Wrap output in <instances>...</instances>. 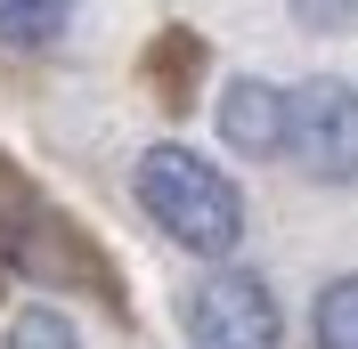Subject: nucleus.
<instances>
[{
    "label": "nucleus",
    "mask_w": 358,
    "mask_h": 349,
    "mask_svg": "<svg viewBox=\"0 0 358 349\" xmlns=\"http://www.w3.org/2000/svg\"><path fill=\"white\" fill-rule=\"evenodd\" d=\"M138 203L155 211L163 236H179L203 260H228L236 236H245V195L187 147H147L138 154Z\"/></svg>",
    "instance_id": "f257e3e1"
},
{
    "label": "nucleus",
    "mask_w": 358,
    "mask_h": 349,
    "mask_svg": "<svg viewBox=\"0 0 358 349\" xmlns=\"http://www.w3.org/2000/svg\"><path fill=\"white\" fill-rule=\"evenodd\" d=\"M187 341L196 349H277L285 341L277 292L252 268H212L196 284V301H187Z\"/></svg>",
    "instance_id": "f03ea898"
},
{
    "label": "nucleus",
    "mask_w": 358,
    "mask_h": 349,
    "mask_svg": "<svg viewBox=\"0 0 358 349\" xmlns=\"http://www.w3.org/2000/svg\"><path fill=\"white\" fill-rule=\"evenodd\" d=\"M285 154L326 187L358 179V89L350 82H301L293 89V122H285Z\"/></svg>",
    "instance_id": "7ed1b4c3"
},
{
    "label": "nucleus",
    "mask_w": 358,
    "mask_h": 349,
    "mask_svg": "<svg viewBox=\"0 0 358 349\" xmlns=\"http://www.w3.org/2000/svg\"><path fill=\"white\" fill-rule=\"evenodd\" d=\"M285 122H293V98L268 82H228L220 89V138L236 154H277L285 147Z\"/></svg>",
    "instance_id": "20e7f679"
},
{
    "label": "nucleus",
    "mask_w": 358,
    "mask_h": 349,
    "mask_svg": "<svg viewBox=\"0 0 358 349\" xmlns=\"http://www.w3.org/2000/svg\"><path fill=\"white\" fill-rule=\"evenodd\" d=\"M57 33H66V0H0V41L49 49Z\"/></svg>",
    "instance_id": "39448f33"
},
{
    "label": "nucleus",
    "mask_w": 358,
    "mask_h": 349,
    "mask_svg": "<svg viewBox=\"0 0 358 349\" xmlns=\"http://www.w3.org/2000/svg\"><path fill=\"white\" fill-rule=\"evenodd\" d=\"M317 349H358V276L317 292Z\"/></svg>",
    "instance_id": "423d86ee"
},
{
    "label": "nucleus",
    "mask_w": 358,
    "mask_h": 349,
    "mask_svg": "<svg viewBox=\"0 0 358 349\" xmlns=\"http://www.w3.org/2000/svg\"><path fill=\"white\" fill-rule=\"evenodd\" d=\"M0 349H82V341H73V325L57 317V309H24L17 325L0 333Z\"/></svg>",
    "instance_id": "0eeeda50"
},
{
    "label": "nucleus",
    "mask_w": 358,
    "mask_h": 349,
    "mask_svg": "<svg viewBox=\"0 0 358 349\" xmlns=\"http://www.w3.org/2000/svg\"><path fill=\"white\" fill-rule=\"evenodd\" d=\"M187 66H196V41H187V33H171V41H163V57H147V73H163V98H187Z\"/></svg>",
    "instance_id": "6e6552de"
},
{
    "label": "nucleus",
    "mask_w": 358,
    "mask_h": 349,
    "mask_svg": "<svg viewBox=\"0 0 358 349\" xmlns=\"http://www.w3.org/2000/svg\"><path fill=\"white\" fill-rule=\"evenodd\" d=\"M350 8H358V0H301V17H310L317 33H334V24H350Z\"/></svg>",
    "instance_id": "1a4fd4ad"
}]
</instances>
